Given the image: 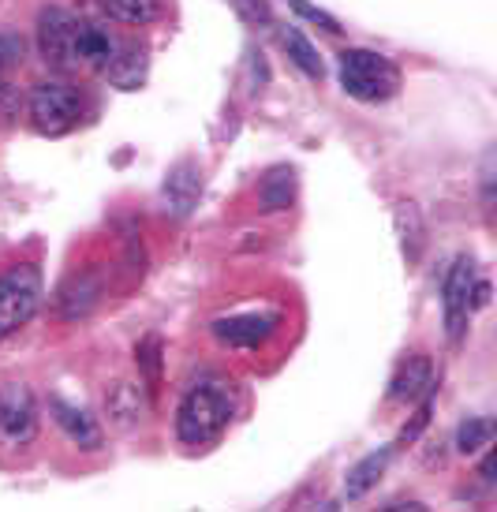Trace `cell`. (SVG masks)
I'll use <instances>...</instances> for the list:
<instances>
[{
	"label": "cell",
	"mask_w": 497,
	"mask_h": 512,
	"mask_svg": "<svg viewBox=\"0 0 497 512\" xmlns=\"http://www.w3.org/2000/svg\"><path fill=\"white\" fill-rule=\"evenodd\" d=\"M471 285H475V262L468 255H460L453 262V270L445 277V329H449V341L460 344L464 333H468V318H471Z\"/></svg>",
	"instance_id": "52a82bcc"
},
{
	"label": "cell",
	"mask_w": 497,
	"mask_h": 512,
	"mask_svg": "<svg viewBox=\"0 0 497 512\" xmlns=\"http://www.w3.org/2000/svg\"><path fill=\"white\" fill-rule=\"evenodd\" d=\"M430 412H434V393H426L423 400H419V412L412 415V423L400 430V438H397V445H412L419 434H423L426 427H430Z\"/></svg>",
	"instance_id": "cb8c5ba5"
},
{
	"label": "cell",
	"mask_w": 497,
	"mask_h": 512,
	"mask_svg": "<svg viewBox=\"0 0 497 512\" xmlns=\"http://www.w3.org/2000/svg\"><path fill=\"white\" fill-rule=\"evenodd\" d=\"M228 4L247 27H273V12L266 0H228Z\"/></svg>",
	"instance_id": "603a6c76"
},
{
	"label": "cell",
	"mask_w": 497,
	"mask_h": 512,
	"mask_svg": "<svg viewBox=\"0 0 497 512\" xmlns=\"http://www.w3.org/2000/svg\"><path fill=\"white\" fill-rule=\"evenodd\" d=\"M49 412H53V419H57V427L68 434L71 445H79L83 453H98L101 427L94 415L83 412V408H75V404H68V400H60V397L49 400Z\"/></svg>",
	"instance_id": "5bb4252c"
},
{
	"label": "cell",
	"mask_w": 497,
	"mask_h": 512,
	"mask_svg": "<svg viewBox=\"0 0 497 512\" xmlns=\"http://www.w3.org/2000/svg\"><path fill=\"white\" fill-rule=\"evenodd\" d=\"M426 393H434V363L430 356H408L389 378V400L393 404H415Z\"/></svg>",
	"instance_id": "7c38bea8"
},
{
	"label": "cell",
	"mask_w": 497,
	"mask_h": 512,
	"mask_svg": "<svg viewBox=\"0 0 497 512\" xmlns=\"http://www.w3.org/2000/svg\"><path fill=\"white\" fill-rule=\"evenodd\" d=\"M202 199V169L195 161H180L172 165L165 184H161V210L172 221H187L195 214V206Z\"/></svg>",
	"instance_id": "9c48e42d"
},
{
	"label": "cell",
	"mask_w": 497,
	"mask_h": 512,
	"mask_svg": "<svg viewBox=\"0 0 497 512\" xmlns=\"http://www.w3.org/2000/svg\"><path fill=\"white\" fill-rule=\"evenodd\" d=\"M98 4L109 19L128 27H150L165 15V0H98Z\"/></svg>",
	"instance_id": "e0dca14e"
},
{
	"label": "cell",
	"mask_w": 497,
	"mask_h": 512,
	"mask_svg": "<svg viewBox=\"0 0 497 512\" xmlns=\"http://www.w3.org/2000/svg\"><path fill=\"white\" fill-rule=\"evenodd\" d=\"M101 296H105V273L79 270L75 277L64 281V288H60V296H57L60 318H64V322H79V318H86V314L98 307Z\"/></svg>",
	"instance_id": "30bf717a"
},
{
	"label": "cell",
	"mask_w": 497,
	"mask_h": 512,
	"mask_svg": "<svg viewBox=\"0 0 497 512\" xmlns=\"http://www.w3.org/2000/svg\"><path fill=\"white\" fill-rule=\"evenodd\" d=\"M288 4H292V8H296L303 19H311L314 27L326 30V34H341V23H337V19H333L329 12H322V8H314V4H307V0H288Z\"/></svg>",
	"instance_id": "d4e9b609"
},
{
	"label": "cell",
	"mask_w": 497,
	"mask_h": 512,
	"mask_svg": "<svg viewBox=\"0 0 497 512\" xmlns=\"http://www.w3.org/2000/svg\"><path fill=\"white\" fill-rule=\"evenodd\" d=\"M494 471H497V456L494 449L483 456V464H479V479H483V486H494Z\"/></svg>",
	"instance_id": "83f0119b"
},
{
	"label": "cell",
	"mask_w": 497,
	"mask_h": 512,
	"mask_svg": "<svg viewBox=\"0 0 497 512\" xmlns=\"http://www.w3.org/2000/svg\"><path fill=\"white\" fill-rule=\"evenodd\" d=\"M281 326V311H247V314H228L213 322V337L228 348H258L266 344Z\"/></svg>",
	"instance_id": "ba28073f"
},
{
	"label": "cell",
	"mask_w": 497,
	"mask_h": 512,
	"mask_svg": "<svg viewBox=\"0 0 497 512\" xmlns=\"http://www.w3.org/2000/svg\"><path fill=\"white\" fill-rule=\"evenodd\" d=\"M479 180H483V206L490 210V206H494V150H486V157H483V172H479Z\"/></svg>",
	"instance_id": "484cf974"
},
{
	"label": "cell",
	"mask_w": 497,
	"mask_h": 512,
	"mask_svg": "<svg viewBox=\"0 0 497 512\" xmlns=\"http://www.w3.org/2000/svg\"><path fill=\"white\" fill-rule=\"evenodd\" d=\"M393 449H397V445H382V449H374V453L363 456V460H359V464L348 471V479H344V498L359 501L363 494H370V490L378 486V479L385 475V468H389V460H393Z\"/></svg>",
	"instance_id": "9a60e30c"
},
{
	"label": "cell",
	"mask_w": 497,
	"mask_h": 512,
	"mask_svg": "<svg viewBox=\"0 0 497 512\" xmlns=\"http://www.w3.org/2000/svg\"><path fill=\"white\" fill-rule=\"evenodd\" d=\"M146 389L139 382H113L105 389V415L116 430H135L146 419Z\"/></svg>",
	"instance_id": "4fadbf2b"
},
{
	"label": "cell",
	"mask_w": 497,
	"mask_h": 512,
	"mask_svg": "<svg viewBox=\"0 0 497 512\" xmlns=\"http://www.w3.org/2000/svg\"><path fill=\"white\" fill-rule=\"evenodd\" d=\"M385 512H426L423 501H393V505H385Z\"/></svg>",
	"instance_id": "f1b7e54d"
},
{
	"label": "cell",
	"mask_w": 497,
	"mask_h": 512,
	"mask_svg": "<svg viewBox=\"0 0 497 512\" xmlns=\"http://www.w3.org/2000/svg\"><path fill=\"white\" fill-rule=\"evenodd\" d=\"M38 53L57 72H79V15L49 4L38 15Z\"/></svg>",
	"instance_id": "277c9868"
},
{
	"label": "cell",
	"mask_w": 497,
	"mask_h": 512,
	"mask_svg": "<svg viewBox=\"0 0 497 512\" xmlns=\"http://www.w3.org/2000/svg\"><path fill=\"white\" fill-rule=\"evenodd\" d=\"M490 307V281H479L475 277V285H471V314Z\"/></svg>",
	"instance_id": "4316f807"
},
{
	"label": "cell",
	"mask_w": 497,
	"mask_h": 512,
	"mask_svg": "<svg viewBox=\"0 0 497 512\" xmlns=\"http://www.w3.org/2000/svg\"><path fill=\"white\" fill-rule=\"evenodd\" d=\"M161 356H165V344H161V337L157 333H146L139 341V348H135V363H139V374H142V389L154 397L157 385H161Z\"/></svg>",
	"instance_id": "ffe728a7"
},
{
	"label": "cell",
	"mask_w": 497,
	"mask_h": 512,
	"mask_svg": "<svg viewBox=\"0 0 497 512\" xmlns=\"http://www.w3.org/2000/svg\"><path fill=\"white\" fill-rule=\"evenodd\" d=\"M83 116L79 94L64 83H42L30 90V120L42 135H68Z\"/></svg>",
	"instance_id": "5b68a950"
},
{
	"label": "cell",
	"mask_w": 497,
	"mask_h": 512,
	"mask_svg": "<svg viewBox=\"0 0 497 512\" xmlns=\"http://www.w3.org/2000/svg\"><path fill=\"white\" fill-rule=\"evenodd\" d=\"M23 57H27V38L15 30H4L0 34V79H8V72L23 64Z\"/></svg>",
	"instance_id": "7402d4cb"
},
{
	"label": "cell",
	"mask_w": 497,
	"mask_h": 512,
	"mask_svg": "<svg viewBox=\"0 0 497 512\" xmlns=\"http://www.w3.org/2000/svg\"><path fill=\"white\" fill-rule=\"evenodd\" d=\"M490 438H494V419H486V415L464 419L460 430H456V453H464V456L483 453L486 445H490Z\"/></svg>",
	"instance_id": "44dd1931"
},
{
	"label": "cell",
	"mask_w": 497,
	"mask_h": 512,
	"mask_svg": "<svg viewBox=\"0 0 497 512\" xmlns=\"http://www.w3.org/2000/svg\"><path fill=\"white\" fill-rule=\"evenodd\" d=\"M292 202H296V169L292 165H273L258 184V206L266 214H281Z\"/></svg>",
	"instance_id": "2e32d148"
},
{
	"label": "cell",
	"mask_w": 497,
	"mask_h": 512,
	"mask_svg": "<svg viewBox=\"0 0 497 512\" xmlns=\"http://www.w3.org/2000/svg\"><path fill=\"white\" fill-rule=\"evenodd\" d=\"M45 285L38 266H12L0 273V341L15 337L23 326H30V318L42 311Z\"/></svg>",
	"instance_id": "3957f363"
},
{
	"label": "cell",
	"mask_w": 497,
	"mask_h": 512,
	"mask_svg": "<svg viewBox=\"0 0 497 512\" xmlns=\"http://www.w3.org/2000/svg\"><path fill=\"white\" fill-rule=\"evenodd\" d=\"M281 45H284V53H288V60H292L307 79H322V75H326V64H322V57H318V49L307 42V34H303L299 27H284Z\"/></svg>",
	"instance_id": "ac0fdd59"
},
{
	"label": "cell",
	"mask_w": 497,
	"mask_h": 512,
	"mask_svg": "<svg viewBox=\"0 0 497 512\" xmlns=\"http://www.w3.org/2000/svg\"><path fill=\"white\" fill-rule=\"evenodd\" d=\"M397 236H400V251L408 262L423 255V243H426V225H423V214H419V206L415 202H404L397 206Z\"/></svg>",
	"instance_id": "d6986e66"
},
{
	"label": "cell",
	"mask_w": 497,
	"mask_h": 512,
	"mask_svg": "<svg viewBox=\"0 0 497 512\" xmlns=\"http://www.w3.org/2000/svg\"><path fill=\"white\" fill-rule=\"evenodd\" d=\"M236 415V389L228 382H199L176 408V438L202 449L221 438Z\"/></svg>",
	"instance_id": "6da1fadb"
},
{
	"label": "cell",
	"mask_w": 497,
	"mask_h": 512,
	"mask_svg": "<svg viewBox=\"0 0 497 512\" xmlns=\"http://www.w3.org/2000/svg\"><path fill=\"white\" fill-rule=\"evenodd\" d=\"M34 438H38V400L27 385H4L0 389V445L27 449Z\"/></svg>",
	"instance_id": "8992f818"
},
{
	"label": "cell",
	"mask_w": 497,
	"mask_h": 512,
	"mask_svg": "<svg viewBox=\"0 0 497 512\" xmlns=\"http://www.w3.org/2000/svg\"><path fill=\"white\" fill-rule=\"evenodd\" d=\"M341 86L348 98L378 105L400 90V72L393 60L374 49H348L341 53Z\"/></svg>",
	"instance_id": "7a4b0ae2"
},
{
	"label": "cell",
	"mask_w": 497,
	"mask_h": 512,
	"mask_svg": "<svg viewBox=\"0 0 497 512\" xmlns=\"http://www.w3.org/2000/svg\"><path fill=\"white\" fill-rule=\"evenodd\" d=\"M146 72H150V53H146V45L116 38L113 57L101 68V75L109 79V86H116V90H139V86L146 83Z\"/></svg>",
	"instance_id": "8fae6325"
}]
</instances>
